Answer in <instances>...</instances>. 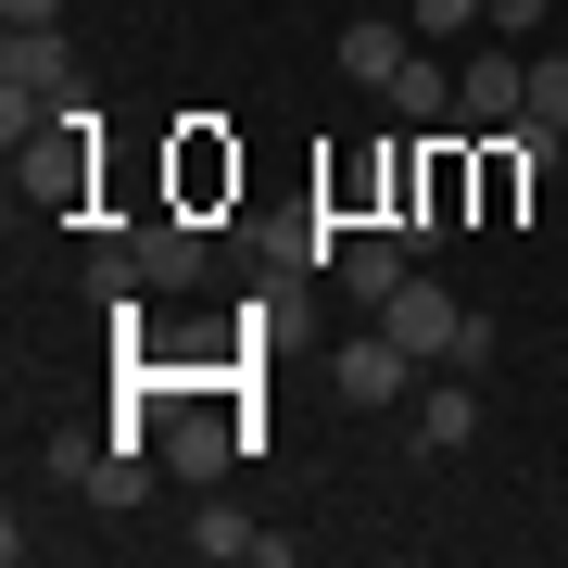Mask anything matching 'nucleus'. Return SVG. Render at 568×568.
<instances>
[{
	"instance_id": "1",
	"label": "nucleus",
	"mask_w": 568,
	"mask_h": 568,
	"mask_svg": "<svg viewBox=\"0 0 568 568\" xmlns=\"http://www.w3.org/2000/svg\"><path fill=\"white\" fill-rule=\"evenodd\" d=\"M379 328H392V342H405L417 366H455V328H467V304H455L443 278H405V291L379 304Z\"/></svg>"
},
{
	"instance_id": "9",
	"label": "nucleus",
	"mask_w": 568,
	"mask_h": 568,
	"mask_svg": "<svg viewBox=\"0 0 568 568\" xmlns=\"http://www.w3.org/2000/svg\"><path fill=\"white\" fill-rule=\"evenodd\" d=\"M467 429H480V392H467V366H443V392L417 405V455H455Z\"/></svg>"
},
{
	"instance_id": "15",
	"label": "nucleus",
	"mask_w": 568,
	"mask_h": 568,
	"mask_svg": "<svg viewBox=\"0 0 568 568\" xmlns=\"http://www.w3.org/2000/svg\"><path fill=\"white\" fill-rule=\"evenodd\" d=\"M417 26L443 39V26H480V0H417Z\"/></svg>"
},
{
	"instance_id": "8",
	"label": "nucleus",
	"mask_w": 568,
	"mask_h": 568,
	"mask_svg": "<svg viewBox=\"0 0 568 568\" xmlns=\"http://www.w3.org/2000/svg\"><path fill=\"white\" fill-rule=\"evenodd\" d=\"M405 126H455V63H429V51H405L392 63V89H379Z\"/></svg>"
},
{
	"instance_id": "14",
	"label": "nucleus",
	"mask_w": 568,
	"mask_h": 568,
	"mask_svg": "<svg viewBox=\"0 0 568 568\" xmlns=\"http://www.w3.org/2000/svg\"><path fill=\"white\" fill-rule=\"evenodd\" d=\"M480 26H506V39H530V26H544V0H480Z\"/></svg>"
},
{
	"instance_id": "13",
	"label": "nucleus",
	"mask_w": 568,
	"mask_h": 568,
	"mask_svg": "<svg viewBox=\"0 0 568 568\" xmlns=\"http://www.w3.org/2000/svg\"><path fill=\"white\" fill-rule=\"evenodd\" d=\"M51 480L89 493V480H102V443H89V429H51Z\"/></svg>"
},
{
	"instance_id": "12",
	"label": "nucleus",
	"mask_w": 568,
	"mask_h": 568,
	"mask_svg": "<svg viewBox=\"0 0 568 568\" xmlns=\"http://www.w3.org/2000/svg\"><path fill=\"white\" fill-rule=\"evenodd\" d=\"M530 126H568V51H530Z\"/></svg>"
},
{
	"instance_id": "7",
	"label": "nucleus",
	"mask_w": 568,
	"mask_h": 568,
	"mask_svg": "<svg viewBox=\"0 0 568 568\" xmlns=\"http://www.w3.org/2000/svg\"><path fill=\"white\" fill-rule=\"evenodd\" d=\"M253 429H227L215 405H190L178 429H164V467H178V480H227V455H241Z\"/></svg>"
},
{
	"instance_id": "10",
	"label": "nucleus",
	"mask_w": 568,
	"mask_h": 568,
	"mask_svg": "<svg viewBox=\"0 0 568 568\" xmlns=\"http://www.w3.org/2000/svg\"><path fill=\"white\" fill-rule=\"evenodd\" d=\"M140 278H203V227H190V215H152L140 227Z\"/></svg>"
},
{
	"instance_id": "4",
	"label": "nucleus",
	"mask_w": 568,
	"mask_h": 568,
	"mask_svg": "<svg viewBox=\"0 0 568 568\" xmlns=\"http://www.w3.org/2000/svg\"><path fill=\"white\" fill-rule=\"evenodd\" d=\"M328 278H342V304H366V316H379L392 291L417 278V241H405V227H379V241H342V265H328Z\"/></svg>"
},
{
	"instance_id": "16",
	"label": "nucleus",
	"mask_w": 568,
	"mask_h": 568,
	"mask_svg": "<svg viewBox=\"0 0 568 568\" xmlns=\"http://www.w3.org/2000/svg\"><path fill=\"white\" fill-rule=\"evenodd\" d=\"M0 26H63V0H0Z\"/></svg>"
},
{
	"instance_id": "6",
	"label": "nucleus",
	"mask_w": 568,
	"mask_h": 568,
	"mask_svg": "<svg viewBox=\"0 0 568 568\" xmlns=\"http://www.w3.org/2000/svg\"><path fill=\"white\" fill-rule=\"evenodd\" d=\"M190 556L203 568H291V530H253L241 506H203L190 518Z\"/></svg>"
},
{
	"instance_id": "2",
	"label": "nucleus",
	"mask_w": 568,
	"mask_h": 568,
	"mask_svg": "<svg viewBox=\"0 0 568 568\" xmlns=\"http://www.w3.org/2000/svg\"><path fill=\"white\" fill-rule=\"evenodd\" d=\"M0 89H13V102H63V89H77L63 26H13V39H0Z\"/></svg>"
},
{
	"instance_id": "11",
	"label": "nucleus",
	"mask_w": 568,
	"mask_h": 568,
	"mask_svg": "<svg viewBox=\"0 0 568 568\" xmlns=\"http://www.w3.org/2000/svg\"><path fill=\"white\" fill-rule=\"evenodd\" d=\"M417 39H405V26H342V77L354 89H392V63H405Z\"/></svg>"
},
{
	"instance_id": "3",
	"label": "nucleus",
	"mask_w": 568,
	"mask_h": 568,
	"mask_svg": "<svg viewBox=\"0 0 568 568\" xmlns=\"http://www.w3.org/2000/svg\"><path fill=\"white\" fill-rule=\"evenodd\" d=\"M405 342H392V328H354L342 354H328V392H342V405H392V392H405Z\"/></svg>"
},
{
	"instance_id": "5",
	"label": "nucleus",
	"mask_w": 568,
	"mask_h": 568,
	"mask_svg": "<svg viewBox=\"0 0 568 568\" xmlns=\"http://www.w3.org/2000/svg\"><path fill=\"white\" fill-rule=\"evenodd\" d=\"M455 114H467V126H518V114H530V63H518V51L455 63Z\"/></svg>"
}]
</instances>
